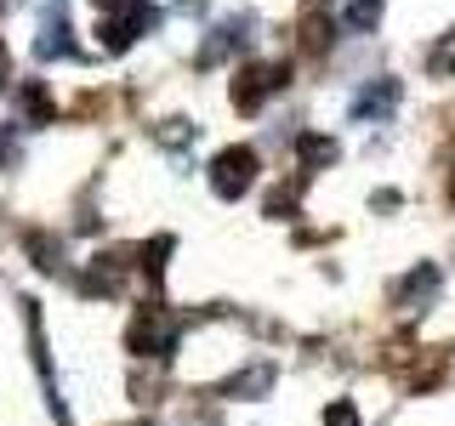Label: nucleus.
<instances>
[{
  "instance_id": "f257e3e1",
  "label": "nucleus",
  "mask_w": 455,
  "mask_h": 426,
  "mask_svg": "<svg viewBox=\"0 0 455 426\" xmlns=\"http://www.w3.org/2000/svg\"><path fill=\"white\" fill-rule=\"evenodd\" d=\"M132 347L148 352V359H165V352L177 347V319H171V312H160V307H142L137 324H132Z\"/></svg>"
},
{
  "instance_id": "f03ea898",
  "label": "nucleus",
  "mask_w": 455,
  "mask_h": 426,
  "mask_svg": "<svg viewBox=\"0 0 455 426\" xmlns=\"http://www.w3.org/2000/svg\"><path fill=\"white\" fill-rule=\"evenodd\" d=\"M251 177H256V154L251 148H228V154H217V165H211V188L222 199H239L251 188Z\"/></svg>"
},
{
  "instance_id": "7ed1b4c3",
  "label": "nucleus",
  "mask_w": 455,
  "mask_h": 426,
  "mask_svg": "<svg viewBox=\"0 0 455 426\" xmlns=\"http://www.w3.org/2000/svg\"><path fill=\"white\" fill-rule=\"evenodd\" d=\"M222 392L228 398H262V392H274V364H251L245 375H234Z\"/></svg>"
},
{
  "instance_id": "20e7f679",
  "label": "nucleus",
  "mask_w": 455,
  "mask_h": 426,
  "mask_svg": "<svg viewBox=\"0 0 455 426\" xmlns=\"http://www.w3.org/2000/svg\"><path fill=\"white\" fill-rule=\"evenodd\" d=\"M393 103H398V80H381L376 91H359L353 114H359V120H381V114H393Z\"/></svg>"
},
{
  "instance_id": "39448f33",
  "label": "nucleus",
  "mask_w": 455,
  "mask_h": 426,
  "mask_svg": "<svg viewBox=\"0 0 455 426\" xmlns=\"http://www.w3.org/2000/svg\"><path fill=\"white\" fill-rule=\"evenodd\" d=\"M353 28H376V18H381V0H353Z\"/></svg>"
},
{
  "instance_id": "423d86ee",
  "label": "nucleus",
  "mask_w": 455,
  "mask_h": 426,
  "mask_svg": "<svg viewBox=\"0 0 455 426\" xmlns=\"http://www.w3.org/2000/svg\"><path fill=\"white\" fill-rule=\"evenodd\" d=\"M324 426H359V409H353L347 398H341V404H331V409H324Z\"/></svg>"
},
{
  "instance_id": "0eeeda50",
  "label": "nucleus",
  "mask_w": 455,
  "mask_h": 426,
  "mask_svg": "<svg viewBox=\"0 0 455 426\" xmlns=\"http://www.w3.org/2000/svg\"><path fill=\"white\" fill-rule=\"evenodd\" d=\"M433 68H438V75H450V68H455V40H450V46L433 57Z\"/></svg>"
}]
</instances>
